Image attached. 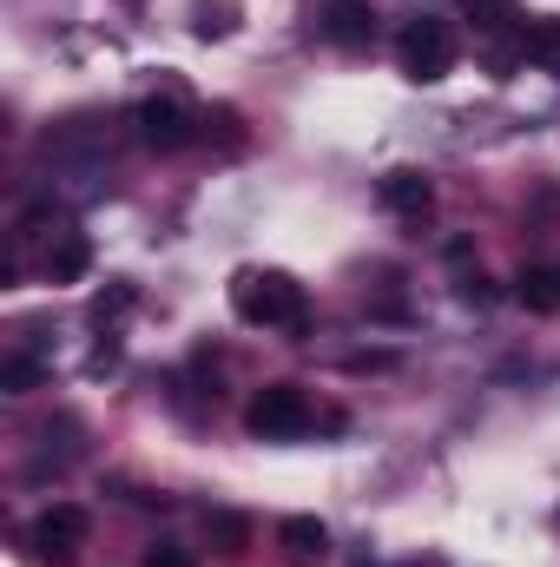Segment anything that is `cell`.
I'll list each match as a JSON object with an SVG mask.
<instances>
[{"mask_svg":"<svg viewBox=\"0 0 560 567\" xmlns=\"http://www.w3.org/2000/svg\"><path fill=\"white\" fill-rule=\"evenodd\" d=\"M231 310H238V323H251V330H290V337L310 323L303 284L290 278V271H271V265H245V271L231 278Z\"/></svg>","mask_w":560,"mask_h":567,"instance_id":"1","label":"cell"},{"mask_svg":"<svg viewBox=\"0 0 560 567\" xmlns=\"http://www.w3.org/2000/svg\"><path fill=\"white\" fill-rule=\"evenodd\" d=\"M396 66H403L416 86L448 80V73H455V27H448L442 13H416V20H403V33H396Z\"/></svg>","mask_w":560,"mask_h":567,"instance_id":"2","label":"cell"},{"mask_svg":"<svg viewBox=\"0 0 560 567\" xmlns=\"http://www.w3.org/2000/svg\"><path fill=\"white\" fill-rule=\"evenodd\" d=\"M245 429H251L258 442H297V435L317 429V403H310L297 383H265V390L245 403Z\"/></svg>","mask_w":560,"mask_h":567,"instance_id":"3","label":"cell"},{"mask_svg":"<svg viewBox=\"0 0 560 567\" xmlns=\"http://www.w3.org/2000/svg\"><path fill=\"white\" fill-rule=\"evenodd\" d=\"M198 113L178 100V93H145L139 106H133V133H139V145H152V152H178V145L198 140Z\"/></svg>","mask_w":560,"mask_h":567,"instance_id":"4","label":"cell"},{"mask_svg":"<svg viewBox=\"0 0 560 567\" xmlns=\"http://www.w3.org/2000/svg\"><path fill=\"white\" fill-rule=\"evenodd\" d=\"M86 535H93V515H86L80 502H53V508H40L33 528H27L33 555H40L46 567H66L80 548H86Z\"/></svg>","mask_w":560,"mask_h":567,"instance_id":"5","label":"cell"},{"mask_svg":"<svg viewBox=\"0 0 560 567\" xmlns=\"http://www.w3.org/2000/svg\"><path fill=\"white\" fill-rule=\"evenodd\" d=\"M376 198H383V212H390V218H409V225H422V218L435 212V178H428V172H416V165H396V172H383Z\"/></svg>","mask_w":560,"mask_h":567,"instance_id":"6","label":"cell"},{"mask_svg":"<svg viewBox=\"0 0 560 567\" xmlns=\"http://www.w3.org/2000/svg\"><path fill=\"white\" fill-rule=\"evenodd\" d=\"M317 33H323L330 47H343V53H363V47L376 40V13H370L363 0H336V7H323Z\"/></svg>","mask_w":560,"mask_h":567,"instance_id":"7","label":"cell"},{"mask_svg":"<svg viewBox=\"0 0 560 567\" xmlns=\"http://www.w3.org/2000/svg\"><path fill=\"white\" fill-rule=\"evenodd\" d=\"M46 284H80L86 271H93V245H86V231H53V245H46Z\"/></svg>","mask_w":560,"mask_h":567,"instance_id":"8","label":"cell"},{"mask_svg":"<svg viewBox=\"0 0 560 567\" xmlns=\"http://www.w3.org/2000/svg\"><path fill=\"white\" fill-rule=\"evenodd\" d=\"M521 60H535L541 73H554V80H560V13L521 20Z\"/></svg>","mask_w":560,"mask_h":567,"instance_id":"9","label":"cell"},{"mask_svg":"<svg viewBox=\"0 0 560 567\" xmlns=\"http://www.w3.org/2000/svg\"><path fill=\"white\" fill-rule=\"evenodd\" d=\"M515 303H528L535 317H554L560 310V271L554 265H528V271L515 278Z\"/></svg>","mask_w":560,"mask_h":567,"instance_id":"10","label":"cell"},{"mask_svg":"<svg viewBox=\"0 0 560 567\" xmlns=\"http://www.w3.org/2000/svg\"><path fill=\"white\" fill-rule=\"evenodd\" d=\"M278 542L297 555V561H323V555H330V528H323L317 515H290V522H278Z\"/></svg>","mask_w":560,"mask_h":567,"instance_id":"11","label":"cell"},{"mask_svg":"<svg viewBox=\"0 0 560 567\" xmlns=\"http://www.w3.org/2000/svg\"><path fill=\"white\" fill-rule=\"evenodd\" d=\"M205 535H211V548H218L225 561H238V555L251 548V522L231 515V508H211V515H205Z\"/></svg>","mask_w":560,"mask_h":567,"instance_id":"12","label":"cell"},{"mask_svg":"<svg viewBox=\"0 0 560 567\" xmlns=\"http://www.w3.org/2000/svg\"><path fill=\"white\" fill-rule=\"evenodd\" d=\"M238 0H191V33L198 40H225V33H238Z\"/></svg>","mask_w":560,"mask_h":567,"instance_id":"13","label":"cell"},{"mask_svg":"<svg viewBox=\"0 0 560 567\" xmlns=\"http://www.w3.org/2000/svg\"><path fill=\"white\" fill-rule=\"evenodd\" d=\"M40 383H46V363H40V357H7V363H0V390H7V396H27V390H40Z\"/></svg>","mask_w":560,"mask_h":567,"instance_id":"14","label":"cell"},{"mask_svg":"<svg viewBox=\"0 0 560 567\" xmlns=\"http://www.w3.org/2000/svg\"><path fill=\"white\" fill-rule=\"evenodd\" d=\"M462 7L475 13V27H481V33H501V27L515 20V0H462Z\"/></svg>","mask_w":560,"mask_h":567,"instance_id":"15","label":"cell"},{"mask_svg":"<svg viewBox=\"0 0 560 567\" xmlns=\"http://www.w3.org/2000/svg\"><path fill=\"white\" fill-rule=\"evenodd\" d=\"M139 567H198V555H191L185 542H152Z\"/></svg>","mask_w":560,"mask_h":567,"instance_id":"16","label":"cell"},{"mask_svg":"<svg viewBox=\"0 0 560 567\" xmlns=\"http://www.w3.org/2000/svg\"><path fill=\"white\" fill-rule=\"evenodd\" d=\"M126 303H133V290H126V284H120V290H106V297H100V303H93V317H100V323H106V317H120V310H126Z\"/></svg>","mask_w":560,"mask_h":567,"instance_id":"17","label":"cell"},{"mask_svg":"<svg viewBox=\"0 0 560 567\" xmlns=\"http://www.w3.org/2000/svg\"><path fill=\"white\" fill-rule=\"evenodd\" d=\"M403 567H442V561H403Z\"/></svg>","mask_w":560,"mask_h":567,"instance_id":"18","label":"cell"},{"mask_svg":"<svg viewBox=\"0 0 560 567\" xmlns=\"http://www.w3.org/2000/svg\"><path fill=\"white\" fill-rule=\"evenodd\" d=\"M554 271H560V265H554Z\"/></svg>","mask_w":560,"mask_h":567,"instance_id":"19","label":"cell"}]
</instances>
